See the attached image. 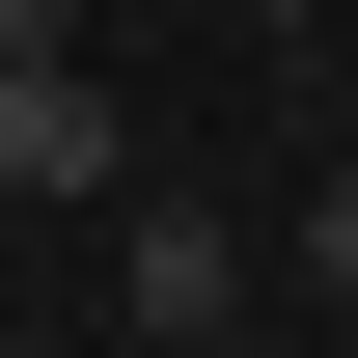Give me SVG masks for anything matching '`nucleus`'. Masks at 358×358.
Here are the masks:
<instances>
[{"mask_svg":"<svg viewBox=\"0 0 358 358\" xmlns=\"http://www.w3.org/2000/svg\"><path fill=\"white\" fill-rule=\"evenodd\" d=\"M0 193H110V83L55 55V0H0Z\"/></svg>","mask_w":358,"mask_h":358,"instance_id":"f257e3e1","label":"nucleus"},{"mask_svg":"<svg viewBox=\"0 0 358 358\" xmlns=\"http://www.w3.org/2000/svg\"><path fill=\"white\" fill-rule=\"evenodd\" d=\"M110 303H138V358H193V331H248V248L193 221V193H138V275Z\"/></svg>","mask_w":358,"mask_h":358,"instance_id":"f03ea898","label":"nucleus"},{"mask_svg":"<svg viewBox=\"0 0 358 358\" xmlns=\"http://www.w3.org/2000/svg\"><path fill=\"white\" fill-rule=\"evenodd\" d=\"M303 275H331V303H358V166H331V221H303Z\"/></svg>","mask_w":358,"mask_h":358,"instance_id":"7ed1b4c3","label":"nucleus"}]
</instances>
